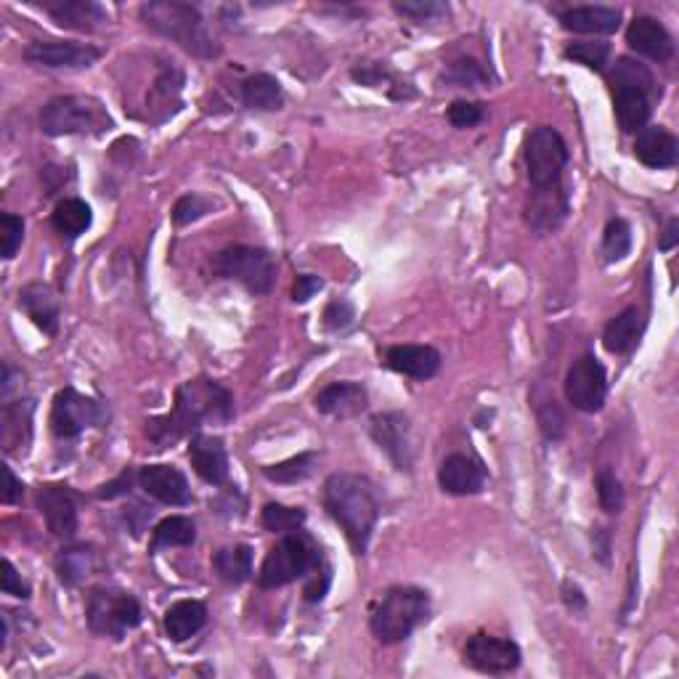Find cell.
<instances>
[{
	"label": "cell",
	"instance_id": "obj_1",
	"mask_svg": "<svg viewBox=\"0 0 679 679\" xmlns=\"http://www.w3.org/2000/svg\"><path fill=\"white\" fill-rule=\"evenodd\" d=\"M234 420V395L229 388L210 378L183 382L176 391V406L170 414L147 422V435L157 448L176 444L183 435L202 425H226Z\"/></svg>",
	"mask_w": 679,
	"mask_h": 679
},
{
	"label": "cell",
	"instance_id": "obj_2",
	"mask_svg": "<svg viewBox=\"0 0 679 679\" xmlns=\"http://www.w3.org/2000/svg\"><path fill=\"white\" fill-rule=\"evenodd\" d=\"M325 507L335 523L346 531L356 555H364L380 520L374 486L356 473H335L325 484Z\"/></svg>",
	"mask_w": 679,
	"mask_h": 679
},
{
	"label": "cell",
	"instance_id": "obj_3",
	"mask_svg": "<svg viewBox=\"0 0 679 679\" xmlns=\"http://www.w3.org/2000/svg\"><path fill=\"white\" fill-rule=\"evenodd\" d=\"M138 17L151 32L168 38L191 56L215 59L221 56V43L204 24V17L197 6L181 3V0H149L138 9Z\"/></svg>",
	"mask_w": 679,
	"mask_h": 679
},
{
	"label": "cell",
	"instance_id": "obj_4",
	"mask_svg": "<svg viewBox=\"0 0 679 679\" xmlns=\"http://www.w3.org/2000/svg\"><path fill=\"white\" fill-rule=\"evenodd\" d=\"M613 91V109L616 123L624 134H639L650 120L653 102L658 96V85L653 72L635 59H618L608 72Z\"/></svg>",
	"mask_w": 679,
	"mask_h": 679
},
{
	"label": "cell",
	"instance_id": "obj_5",
	"mask_svg": "<svg viewBox=\"0 0 679 679\" xmlns=\"http://www.w3.org/2000/svg\"><path fill=\"white\" fill-rule=\"evenodd\" d=\"M431 618V595L417 586H391L380 603L374 605L372 618H369V629L380 639L382 645L404 643Z\"/></svg>",
	"mask_w": 679,
	"mask_h": 679
},
{
	"label": "cell",
	"instance_id": "obj_6",
	"mask_svg": "<svg viewBox=\"0 0 679 679\" xmlns=\"http://www.w3.org/2000/svg\"><path fill=\"white\" fill-rule=\"evenodd\" d=\"M325 565V552L308 533L289 531L272 547L266 560H263L258 573V586L263 590H276L287 586L298 579H308L314 571Z\"/></svg>",
	"mask_w": 679,
	"mask_h": 679
},
{
	"label": "cell",
	"instance_id": "obj_7",
	"mask_svg": "<svg viewBox=\"0 0 679 679\" xmlns=\"http://www.w3.org/2000/svg\"><path fill=\"white\" fill-rule=\"evenodd\" d=\"M112 120L96 98L56 96L41 109V130L45 136H85L102 134Z\"/></svg>",
	"mask_w": 679,
	"mask_h": 679
},
{
	"label": "cell",
	"instance_id": "obj_8",
	"mask_svg": "<svg viewBox=\"0 0 679 679\" xmlns=\"http://www.w3.org/2000/svg\"><path fill=\"white\" fill-rule=\"evenodd\" d=\"M85 618H88V629L96 637L123 639L130 629H136L144 622V611L141 603L134 595H128V592L102 586V590H94L88 595Z\"/></svg>",
	"mask_w": 679,
	"mask_h": 679
},
{
	"label": "cell",
	"instance_id": "obj_9",
	"mask_svg": "<svg viewBox=\"0 0 679 679\" xmlns=\"http://www.w3.org/2000/svg\"><path fill=\"white\" fill-rule=\"evenodd\" d=\"M213 272L221 279L240 282L253 295H268L276 285V261L261 247L234 245L221 250L213 258Z\"/></svg>",
	"mask_w": 679,
	"mask_h": 679
},
{
	"label": "cell",
	"instance_id": "obj_10",
	"mask_svg": "<svg viewBox=\"0 0 679 679\" xmlns=\"http://www.w3.org/2000/svg\"><path fill=\"white\" fill-rule=\"evenodd\" d=\"M569 144L550 125H539L526 138V168H529L531 189H547L563 183V170L569 168Z\"/></svg>",
	"mask_w": 679,
	"mask_h": 679
},
{
	"label": "cell",
	"instance_id": "obj_11",
	"mask_svg": "<svg viewBox=\"0 0 679 679\" xmlns=\"http://www.w3.org/2000/svg\"><path fill=\"white\" fill-rule=\"evenodd\" d=\"M109 409L98 399H91L75 388H64L56 393L51 406V431L59 441H72L83 435L88 427L107 425Z\"/></svg>",
	"mask_w": 679,
	"mask_h": 679
},
{
	"label": "cell",
	"instance_id": "obj_12",
	"mask_svg": "<svg viewBox=\"0 0 679 679\" xmlns=\"http://www.w3.org/2000/svg\"><path fill=\"white\" fill-rule=\"evenodd\" d=\"M565 399L571 401L573 409L586 414H595L605 406L608 399V374L600 364L597 356L584 353L573 361L569 374H565Z\"/></svg>",
	"mask_w": 679,
	"mask_h": 679
},
{
	"label": "cell",
	"instance_id": "obj_13",
	"mask_svg": "<svg viewBox=\"0 0 679 679\" xmlns=\"http://www.w3.org/2000/svg\"><path fill=\"white\" fill-rule=\"evenodd\" d=\"M374 444L391 457V463L399 470H412L414 467V444H412V422L404 412H382L374 414L369 425Z\"/></svg>",
	"mask_w": 679,
	"mask_h": 679
},
{
	"label": "cell",
	"instance_id": "obj_14",
	"mask_svg": "<svg viewBox=\"0 0 679 679\" xmlns=\"http://www.w3.org/2000/svg\"><path fill=\"white\" fill-rule=\"evenodd\" d=\"M24 59L45 70H88L102 59V49L75 41H35L24 49Z\"/></svg>",
	"mask_w": 679,
	"mask_h": 679
},
{
	"label": "cell",
	"instance_id": "obj_15",
	"mask_svg": "<svg viewBox=\"0 0 679 679\" xmlns=\"http://www.w3.org/2000/svg\"><path fill=\"white\" fill-rule=\"evenodd\" d=\"M463 656L467 666L484 671V675H510V671L518 669L520 658H523L518 643L494 635H473L467 639Z\"/></svg>",
	"mask_w": 679,
	"mask_h": 679
},
{
	"label": "cell",
	"instance_id": "obj_16",
	"mask_svg": "<svg viewBox=\"0 0 679 679\" xmlns=\"http://www.w3.org/2000/svg\"><path fill=\"white\" fill-rule=\"evenodd\" d=\"M571 213V194L565 183L547 189H531L526 200V223L533 234H555Z\"/></svg>",
	"mask_w": 679,
	"mask_h": 679
},
{
	"label": "cell",
	"instance_id": "obj_17",
	"mask_svg": "<svg viewBox=\"0 0 679 679\" xmlns=\"http://www.w3.org/2000/svg\"><path fill=\"white\" fill-rule=\"evenodd\" d=\"M138 486L144 494L157 502L170 505V507H187L194 502V494L187 476L173 465H147L138 473Z\"/></svg>",
	"mask_w": 679,
	"mask_h": 679
},
{
	"label": "cell",
	"instance_id": "obj_18",
	"mask_svg": "<svg viewBox=\"0 0 679 679\" xmlns=\"http://www.w3.org/2000/svg\"><path fill=\"white\" fill-rule=\"evenodd\" d=\"M38 507L45 518L51 537L72 539L77 533V497L67 486H43L38 491Z\"/></svg>",
	"mask_w": 679,
	"mask_h": 679
},
{
	"label": "cell",
	"instance_id": "obj_19",
	"mask_svg": "<svg viewBox=\"0 0 679 679\" xmlns=\"http://www.w3.org/2000/svg\"><path fill=\"white\" fill-rule=\"evenodd\" d=\"M438 484L452 497H473L486 489V467L467 454H448L438 470Z\"/></svg>",
	"mask_w": 679,
	"mask_h": 679
},
{
	"label": "cell",
	"instance_id": "obj_20",
	"mask_svg": "<svg viewBox=\"0 0 679 679\" xmlns=\"http://www.w3.org/2000/svg\"><path fill=\"white\" fill-rule=\"evenodd\" d=\"M626 43L639 56L653 62H669L675 56V38L656 17H635L626 30Z\"/></svg>",
	"mask_w": 679,
	"mask_h": 679
},
{
	"label": "cell",
	"instance_id": "obj_21",
	"mask_svg": "<svg viewBox=\"0 0 679 679\" xmlns=\"http://www.w3.org/2000/svg\"><path fill=\"white\" fill-rule=\"evenodd\" d=\"M41 9L64 30L94 32L109 22L107 11L94 0H43Z\"/></svg>",
	"mask_w": 679,
	"mask_h": 679
},
{
	"label": "cell",
	"instance_id": "obj_22",
	"mask_svg": "<svg viewBox=\"0 0 679 679\" xmlns=\"http://www.w3.org/2000/svg\"><path fill=\"white\" fill-rule=\"evenodd\" d=\"M189 459L194 473L204 480V484L223 486L229 480V457H226V446H223L221 438L197 433L194 438H191Z\"/></svg>",
	"mask_w": 679,
	"mask_h": 679
},
{
	"label": "cell",
	"instance_id": "obj_23",
	"mask_svg": "<svg viewBox=\"0 0 679 679\" xmlns=\"http://www.w3.org/2000/svg\"><path fill=\"white\" fill-rule=\"evenodd\" d=\"M635 157L645 168L666 170L675 168L679 160V144L671 130L661 128V125H645L637 134L635 141Z\"/></svg>",
	"mask_w": 679,
	"mask_h": 679
},
{
	"label": "cell",
	"instance_id": "obj_24",
	"mask_svg": "<svg viewBox=\"0 0 679 679\" xmlns=\"http://www.w3.org/2000/svg\"><path fill=\"white\" fill-rule=\"evenodd\" d=\"M441 353L433 346H393L385 351V367L412 380H431L441 369Z\"/></svg>",
	"mask_w": 679,
	"mask_h": 679
},
{
	"label": "cell",
	"instance_id": "obj_25",
	"mask_svg": "<svg viewBox=\"0 0 679 679\" xmlns=\"http://www.w3.org/2000/svg\"><path fill=\"white\" fill-rule=\"evenodd\" d=\"M314 404L321 414H327V417L348 420V417H359V414L369 406V393L361 382L353 380L332 382V385H327L325 391H319Z\"/></svg>",
	"mask_w": 679,
	"mask_h": 679
},
{
	"label": "cell",
	"instance_id": "obj_26",
	"mask_svg": "<svg viewBox=\"0 0 679 679\" xmlns=\"http://www.w3.org/2000/svg\"><path fill=\"white\" fill-rule=\"evenodd\" d=\"M560 24L576 35H613L622 28V14L608 6H573L560 14Z\"/></svg>",
	"mask_w": 679,
	"mask_h": 679
},
{
	"label": "cell",
	"instance_id": "obj_27",
	"mask_svg": "<svg viewBox=\"0 0 679 679\" xmlns=\"http://www.w3.org/2000/svg\"><path fill=\"white\" fill-rule=\"evenodd\" d=\"M19 308L30 316L32 325H35L41 332L54 335L59 332V316H62V308H59L56 293L49 285H28L19 293Z\"/></svg>",
	"mask_w": 679,
	"mask_h": 679
},
{
	"label": "cell",
	"instance_id": "obj_28",
	"mask_svg": "<svg viewBox=\"0 0 679 679\" xmlns=\"http://www.w3.org/2000/svg\"><path fill=\"white\" fill-rule=\"evenodd\" d=\"M643 332H645V314L639 311L637 306L624 308V311L613 316L608 327H605L603 332L605 351L616 356L632 353L639 346V340H643Z\"/></svg>",
	"mask_w": 679,
	"mask_h": 679
},
{
	"label": "cell",
	"instance_id": "obj_29",
	"mask_svg": "<svg viewBox=\"0 0 679 679\" xmlns=\"http://www.w3.org/2000/svg\"><path fill=\"white\" fill-rule=\"evenodd\" d=\"M165 635L173 643H187L194 635H200L208 624V605L200 600H178L165 611Z\"/></svg>",
	"mask_w": 679,
	"mask_h": 679
},
{
	"label": "cell",
	"instance_id": "obj_30",
	"mask_svg": "<svg viewBox=\"0 0 679 679\" xmlns=\"http://www.w3.org/2000/svg\"><path fill=\"white\" fill-rule=\"evenodd\" d=\"M98 569V552L91 544H72L64 547L56 555V573L62 584L77 586L85 579L94 576Z\"/></svg>",
	"mask_w": 679,
	"mask_h": 679
},
{
	"label": "cell",
	"instance_id": "obj_31",
	"mask_svg": "<svg viewBox=\"0 0 679 679\" xmlns=\"http://www.w3.org/2000/svg\"><path fill=\"white\" fill-rule=\"evenodd\" d=\"M213 569L226 584H245L253 576V547H221L213 555Z\"/></svg>",
	"mask_w": 679,
	"mask_h": 679
},
{
	"label": "cell",
	"instance_id": "obj_32",
	"mask_svg": "<svg viewBox=\"0 0 679 679\" xmlns=\"http://www.w3.org/2000/svg\"><path fill=\"white\" fill-rule=\"evenodd\" d=\"M94 223V213H91V204L77 200H62L56 204L54 215H51V226L56 229V234H62L64 240H77L83 236Z\"/></svg>",
	"mask_w": 679,
	"mask_h": 679
},
{
	"label": "cell",
	"instance_id": "obj_33",
	"mask_svg": "<svg viewBox=\"0 0 679 679\" xmlns=\"http://www.w3.org/2000/svg\"><path fill=\"white\" fill-rule=\"evenodd\" d=\"M32 401H17V404H6L3 409V446L9 454H17L19 446L30 444L32 435Z\"/></svg>",
	"mask_w": 679,
	"mask_h": 679
},
{
	"label": "cell",
	"instance_id": "obj_34",
	"mask_svg": "<svg viewBox=\"0 0 679 679\" xmlns=\"http://www.w3.org/2000/svg\"><path fill=\"white\" fill-rule=\"evenodd\" d=\"M242 102H245V107L250 109L274 112L282 109L285 96H282V85L276 77L258 72V75H250L247 81L242 83Z\"/></svg>",
	"mask_w": 679,
	"mask_h": 679
},
{
	"label": "cell",
	"instance_id": "obj_35",
	"mask_svg": "<svg viewBox=\"0 0 679 679\" xmlns=\"http://www.w3.org/2000/svg\"><path fill=\"white\" fill-rule=\"evenodd\" d=\"M197 542V526L187 516H170L160 520L151 531L149 550L157 552L162 547H191Z\"/></svg>",
	"mask_w": 679,
	"mask_h": 679
},
{
	"label": "cell",
	"instance_id": "obj_36",
	"mask_svg": "<svg viewBox=\"0 0 679 679\" xmlns=\"http://www.w3.org/2000/svg\"><path fill=\"white\" fill-rule=\"evenodd\" d=\"M444 81L454 88H484V85L491 83V72L484 67V64L476 62V59H457V62L448 64V70L444 72Z\"/></svg>",
	"mask_w": 679,
	"mask_h": 679
},
{
	"label": "cell",
	"instance_id": "obj_37",
	"mask_svg": "<svg viewBox=\"0 0 679 679\" xmlns=\"http://www.w3.org/2000/svg\"><path fill=\"white\" fill-rule=\"evenodd\" d=\"M316 467V454L314 452H303L298 457H289L285 463L279 465H268L263 467V476L268 480H274V484H300V480H306L314 473Z\"/></svg>",
	"mask_w": 679,
	"mask_h": 679
},
{
	"label": "cell",
	"instance_id": "obj_38",
	"mask_svg": "<svg viewBox=\"0 0 679 679\" xmlns=\"http://www.w3.org/2000/svg\"><path fill=\"white\" fill-rule=\"evenodd\" d=\"M306 510L303 507H287V505H276L268 502L261 512V523L263 529L272 533H289L298 531L306 523Z\"/></svg>",
	"mask_w": 679,
	"mask_h": 679
},
{
	"label": "cell",
	"instance_id": "obj_39",
	"mask_svg": "<svg viewBox=\"0 0 679 679\" xmlns=\"http://www.w3.org/2000/svg\"><path fill=\"white\" fill-rule=\"evenodd\" d=\"M632 250V226L626 218H611L603 232V255L608 263L624 261Z\"/></svg>",
	"mask_w": 679,
	"mask_h": 679
},
{
	"label": "cell",
	"instance_id": "obj_40",
	"mask_svg": "<svg viewBox=\"0 0 679 679\" xmlns=\"http://www.w3.org/2000/svg\"><path fill=\"white\" fill-rule=\"evenodd\" d=\"M563 56L571 59V62H576V64H584V67H590L595 72H603L605 64H608V59H611V45L600 43V41L571 43V45H565Z\"/></svg>",
	"mask_w": 679,
	"mask_h": 679
},
{
	"label": "cell",
	"instance_id": "obj_41",
	"mask_svg": "<svg viewBox=\"0 0 679 679\" xmlns=\"http://www.w3.org/2000/svg\"><path fill=\"white\" fill-rule=\"evenodd\" d=\"M595 489H597L600 507H603L608 516H618V512L624 510V486H622V480L616 478V473L608 470V467H603V470L597 473Z\"/></svg>",
	"mask_w": 679,
	"mask_h": 679
},
{
	"label": "cell",
	"instance_id": "obj_42",
	"mask_svg": "<svg viewBox=\"0 0 679 679\" xmlns=\"http://www.w3.org/2000/svg\"><path fill=\"white\" fill-rule=\"evenodd\" d=\"M393 11L399 17L412 19V22H438L448 17V3L441 0H395Z\"/></svg>",
	"mask_w": 679,
	"mask_h": 679
},
{
	"label": "cell",
	"instance_id": "obj_43",
	"mask_svg": "<svg viewBox=\"0 0 679 679\" xmlns=\"http://www.w3.org/2000/svg\"><path fill=\"white\" fill-rule=\"evenodd\" d=\"M213 210V202L204 200L202 194H183L173 208V223L176 226H189V223L200 221Z\"/></svg>",
	"mask_w": 679,
	"mask_h": 679
},
{
	"label": "cell",
	"instance_id": "obj_44",
	"mask_svg": "<svg viewBox=\"0 0 679 679\" xmlns=\"http://www.w3.org/2000/svg\"><path fill=\"white\" fill-rule=\"evenodd\" d=\"M0 236H3V258L11 261L17 255V250L24 242V221L14 213L0 215Z\"/></svg>",
	"mask_w": 679,
	"mask_h": 679
},
{
	"label": "cell",
	"instance_id": "obj_45",
	"mask_svg": "<svg viewBox=\"0 0 679 679\" xmlns=\"http://www.w3.org/2000/svg\"><path fill=\"white\" fill-rule=\"evenodd\" d=\"M484 120H486V109L484 104L478 102H454L452 107H448V123L459 130L476 128V125H480Z\"/></svg>",
	"mask_w": 679,
	"mask_h": 679
},
{
	"label": "cell",
	"instance_id": "obj_46",
	"mask_svg": "<svg viewBox=\"0 0 679 679\" xmlns=\"http://www.w3.org/2000/svg\"><path fill=\"white\" fill-rule=\"evenodd\" d=\"M539 427H542L547 441L563 438L565 433V417L560 414L555 401H547V406L539 409Z\"/></svg>",
	"mask_w": 679,
	"mask_h": 679
},
{
	"label": "cell",
	"instance_id": "obj_47",
	"mask_svg": "<svg viewBox=\"0 0 679 679\" xmlns=\"http://www.w3.org/2000/svg\"><path fill=\"white\" fill-rule=\"evenodd\" d=\"M356 321V308L348 300H332L325 311V325L335 332H342V329L353 327Z\"/></svg>",
	"mask_w": 679,
	"mask_h": 679
},
{
	"label": "cell",
	"instance_id": "obj_48",
	"mask_svg": "<svg viewBox=\"0 0 679 679\" xmlns=\"http://www.w3.org/2000/svg\"><path fill=\"white\" fill-rule=\"evenodd\" d=\"M329 584H332V571H329V565L325 563L319 571H314L311 576H308L306 584V600L308 603H321L327 595Z\"/></svg>",
	"mask_w": 679,
	"mask_h": 679
},
{
	"label": "cell",
	"instance_id": "obj_49",
	"mask_svg": "<svg viewBox=\"0 0 679 679\" xmlns=\"http://www.w3.org/2000/svg\"><path fill=\"white\" fill-rule=\"evenodd\" d=\"M3 595L28 600L30 597V584L19 576L11 560H3Z\"/></svg>",
	"mask_w": 679,
	"mask_h": 679
},
{
	"label": "cell",
	"instance_id": "obj_50",
	"mask_svg": "<svg viewBox=\"0 0 679 679\" xmlns=\"http://www.w3.org/2000/svg\"><path fill=\"white\" fill-rule=\"evenodd\" d=\"M319 289H325V282H321L319 276L303 274V276H298V282H295V287H293V300L303 306V303L311 300L314 295L319 293Z\"/></svg>",
	"mask_w": 679,
	"mask_h": 679
},
{
	"label": "cell",
	"instance_id": "obj_51",
	"mask_svg": "<svg viewBox=\"0 0 679 679\" xmlns=\"http://www.w3.org/2000/svg\"><path fill=\"white\" fill-rule=\"evenodd\" d=\"M3 478H6V489H3V494H0V499H3V505H17L24 494L22 480L14 476V470H11V467H3Z\"/></svg>",
	"mask_w": 679,
	"mask_h": 679
},
{
	"label": "cell",
	"instance_id": "obj_52",
	"mask_svg": "<svg viewBox=\"0 0 679 679\" xmlns=\"http://www.w3.org/2000/svg\"><path fill=\"white\" fill-rule=\"evenodd\" d=\"M130 484H134V473L125 470L120 478L112 480V484H107V486H102V491H98L96 497H98V499H115V497H123V494H128V491H130Z\"/></svg>",
	"mask_w": 679,
	"mask_h": 679
},
{
	"label": "cell",
	"instance_id": "obj_53",
	"mask_svg": "<svg viewBox=\"0 0 679 679\" xmlns=\"http://www.w3.org/2000/svg\"><path fill=\"white\" fill-rule=\"evenodd\" d=\"M563 603L569 605L571 611H584L586 608V597L582 592V586H576L573 582L563 584Z\"/></svg>",
	"mask_w": 679,
	"mask_h": 679
},
{
	"label": "cell",
	"instance_id": "obj_54",
	"mask_svg": "<svg viewBox=\"0 0 679 679\" xmlns=\"http://www.w3.org/2000/svg\"><path fill=\"white\" fill-rule=\"evenodd\" d=\"M677 242H679V221H677V218H671L669 226H666L664 236H661V240H658V247H661L664 253H666V250H675Z\"/></svg>",
	"mask_w": 679,
	"mask_h": 679
},
{
	"label": "cell",
	"instance_id": "obj_55",
	"mask_svg": "<svg viewBox=\"0 0 679 679\" xmlns=\"http://www.w3.org/2000/svg\"><path fill=\"white\" fill-rule=\"evenodd\" d=\"M6 645H9V622L0 618V653L6 650Z\"/></svg>",
	"mask_w": 679,
	"mask_h": 679
}]
</instances>
